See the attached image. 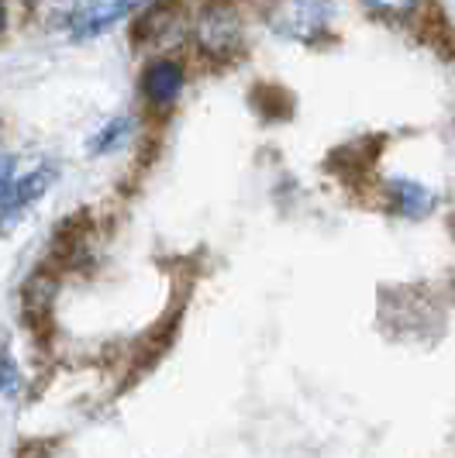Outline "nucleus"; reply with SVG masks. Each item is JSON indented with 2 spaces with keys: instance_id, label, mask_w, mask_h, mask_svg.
Segmentation results:
<instances>
[{
  "instance_id": "f257e3e1",
  "label": "nucleus",
  "mask_w": 455,
  "mask_h": 458,
  "mask_svg": "<svg viewBox=\"0 0 455 458\" xmlns=\"http://www.w3.org/2000/svg\"><path fill=\"white\" fill-rule=\"evenodd\" d=\"M197 42L210 55H231L242 42L238 18L225 7H207L201 14V21H197Z\"/></svg>"
},
{
  "instance_id": "f03ea898",
  "label": "nucleus",
  "mask_w": 455,
  "mask_h": 458,
  "mask_svg": "<svg viewBox=\"0 0 455 458\" xmlns=\"http://www.w3.org/2000/svg\"><path fill=\"white\" fill-rule=\"evenodd\" d=\"M276 14L283 21H273L283 35L300 38V42H314L318 31L328 24V7L324 4H287V7H276Z\"/></svg>"
},
{
  "instance_id": "7ed1b4c3",
  "label": "nucleus",
  "mask_w": 455,
  "mask_h": 458,
  "mask_svg": "<svg viewBox=\"0 0 455 458\" xmlns=\"http://www.w3.org/2000/svg\"><path fill=\"white\" fill-rule=\"evenodd\" d=\"M52 297H56V279L42 269L31 276V283L24 286V318L31 324V331L39 338L48 335V321H52Z\"/></svg>"
},
{
  "instance_id": "20e7f679",
  "label": "nucleus",
  "mask_w": 455,
  "mask_h": 458,
  "mask_svg": "<svg viewBox=\"0 0 455 458\" xmlns=\"http://www.w3.org/2000/svg\"><path fill=\"white\" fill-rule=\"evenodd\" d=\"M183 90V69L180 63H173V59H159V63H152V66L145 69V76H142V93L149 97V104H156V107H169Z\"/></svg>"
},
{
  "instance_id": "39448f33",
  "label": "nucleus",
  "mask_w": 455,
  "mask_h": 458,
  "mask_svg": "<svg viewBox=\"0 0 455 458\" xmlns=\"http://www.w3.org/2000/svg\"><path fill=\"white\" fill-rule=\"evenodd\" d=\"M132 11V4H83L69 14V31L73 38H93L100 31H107L117 18H124Z\"/></svg>"
},
{
  "instance_id": "423d86ee",
  "label": "nucleus",
  "mask_w": 455,
  "mask_h": 458,
  "mask_svg": "<svg viewBox=\"0 0 455 458\" xmlns=\"http://www.w3.org/2000/svg\"><path fill=\"white\" fill-rule=\"evenodd\" d=\"M87 234H90V217L87 210H76L73 217H66L56 234H52V259L59 266H73L80 255H83V245H87Z\"/></svg>"
},
{
  "instance_id": "0eeeda50",
  "label": "nucleus",
  "mask_w": 455,
  "mask_h": 458,
  "mask_svg": "<svg viewBox=\"0 0 455 458\" xmlns=\"http://www.w3.org/2000/svg\"><path fill=\"white\" fill-rule=\"evenodd\" d=\"M380 148H383V138H356L331 156V169H339L345 180H359L376 165Z\"/></svg>"
},
{
  "instance_id": "6e6552de",
  "label": "nucleus",
  "mask_w": 455,
  "mask_h": 458,
  "mask_svg": "<svg viewBox=\"0 0 455 458\" xmlns=\"http://www.w3.org/2000/svg\"><path fill=\"white\" fill-rule=\"evenodd\" d=\"M390 200L397 207V214H404V217H421L438 204L432 190L425 183H414V180H393L390 183Z\"/></svg>"
},
{
  "instance_id": "1a4fd4ad",
  "label": "nucleus",
  "mask_w": 455,
  "mask_h": 458,
  "mask_svg": "<svg viewBox=\"0 0 455 458\" xmlns=\"http://www.w3.org/2000/svg\"><path fill=\"white\" fill-rule=\"evenodd\" d=\"M48 180H52V173H48V169H39V173H31V176L21 180L18 186H11L7 200H4V221H0V231H11L14 217L21 214V207L31 204V200H39V197L46 193Z\"/></svg>"
},
{
  "instance_id": "9d476101",
  "label": "nucleus",
  "mask_w": 455,
  "mask_h": 458,
  "mask_svg": "<svg viewBox=\"0 0 455 458\" xmlns=\"http://www.w3.org/2000/svg\"><path fill=\"white\" fill-rule=\"evenodd\" d=\"M252 104H255L259 114L270 117V121H283V117L294 114V97H290V90H283V87H276V83L255 87V90H252Z\"/></svg>"
},
{
  "instance_id": "9b49d317",
  "label": "nucleus",
  "mask_w": 455,
  "mask_h": 458,
  "mask_svg": "<svg viewBox=\"0 0 455 458\" xmlns=\"http://www.w3.org/2000/svg\"><path fill=\"white\" fill-rule=\"evenodd\" d=\"M173 335H176V318H169V321H159V327L145 338V344H142V352H138V362H135V372H145V369L152 366L156 359H159L162 352L169 348V342H173Z\"/></svg>"
},
{
  "instance_id": "f8f14e48",
  "label": "nucleus",
  "mask_w": 455,
  "mask_h": 458,
  "mask_svg": "<svg viewBox=\"0 0 455 458\" xmlns=\"http://www.w3.org/2000/svg\"><path fill=\"white\" fill-rule=\"evenodd\" d=\"M432 21H425V28H421V38L428 42V46H434L442 55H455V35L452 28H449V21L442 18V11L438 7H432Z\"/></svg>"
},
{
  "instance_id": "ddd939ff",
  "label": "nucleus",
  "mask_w": 455,
  "mask_h": 458,
  "mask_svg": "<svg viewBox=\"0 0 455 458\" xmlns=\"http://www.w3.org/2000/svg\"><path fill=\"white\" fill-rule=\"evenodd\" d=\"M166 24H169V11H166V7H152V11H145V18L135 21V31H132L135 46H149Z\"/></svg>"
},
{
  "instance_id": "4468645a",
  "label": "nucleus",
  "mask_w": 455,
  "mask_h": 458,
  "mask_svg": "<svg viewBox=\"0 0 455 458\" xmlns=\"http://www.w3.org/2000/svg\"><path fill=\"white\" fill-rule=\"evenodd\" d=\"M18 366H14V359L7 355V352H0V393H14L18 390Z\"/></svg>"
},
{
  "instance_id": "2eb2a0df",
  "label": "nucleus",
  "mask_w": 455,
  "mask_h": 458,
  "mask_svg": "<svg viewBox=\"0 0 455 458\" xmlns=\"http://www.w3.org/2000/svg\"><path fill=\"white\" fill-rule=\"evenodd\" d=\"M11 186H14V159L11 156H0V204L7 200Z\"/></svg>"
},
{
  "instance_id": "dca6fc26",
  "label": "nucleus",
  "mask_w": 455,
  "mask_h": 458,
  "mask_svg": "<svg viewBox=\"0 0 455 458\" xmlns=\"http://www.w3.org/2000/svg\"><path fill=\"white\" fill-rule=\"evenodd\" d=\"M124 128H128V121H124V117H117L114 124H107V128H104V135L93 141V148H97V152H100V148H107L111 141H117V135H121Z\"/></svg>"
},
{
  "instance_id": "f3484780",
  "label": "nucleus",
  "mask_w": 455,
  "mask_h": 458,
  "mask_svg": "<svg viewBox=\"0 0 455 458\" xmlns=\"http://www.w3.org/2000/svg\"><path fill=\"white\" fill-rule=\"evenodd\" d=\"M48 452H52V441H31L18 452V458H46Z\"/></svg>"
},
{
  "instance_id": "a211bd4d",
  "label": "nucleus",
  "mask_w": 455,
  "mask_h": 458,
  "mask_svg": "<svg viewBox=\"0 0 455 458\" xmlns=\"http://www.w3.org/2000/svg\"><path fill=\"white\" fill-rule=\"evenodd\" d=\"M0 31H4V7H0Z\"/></svg>"
}]
</instances>
